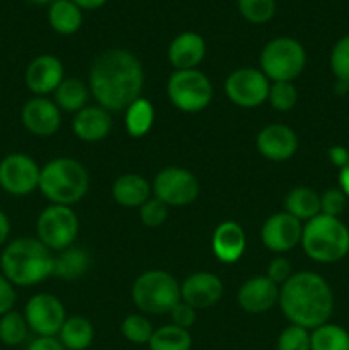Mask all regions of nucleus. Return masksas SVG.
I'll return each instance as SVG.
<instances>
[{
    "mask_svg": "<svg viewBox=\"0 0 349 350\" xmlns=\"http://www.w3.org/2000/svg\"><path fill=\"white\" fill-rule=\"evenodd\" d=\"M144 67L129 50L113 48L103 51L89 68V91L106 111H125L135 99L142 98Z\"/></svg>",
    "mask_w": 349,
    "mask_h": 350,
    "instance_id": "f257e3e1",
    "label": "nucleus"
},
{
    "mask_svg": "<svg viewBox=\"0 0 349 350\" xmlns=\"http://www.w3.org/2000/svg\"><path fill=\"white\" fill-rule=\"evenodd\" d=\"M281 311L291 325L315 330L328 323L334 311V293L322 275L315 272H296L281 286Z\"/></svg>",
    "mask_w": 349,
    "mask_h": 350,
    "instance_id": "f03ea898",
    "label": "nucleus"
},
{
    "mask_svg": "<svg viewBox=\"0 0 349 350\" xmlns=\"http://www.w3.org/2000/svg\"><path fill=\"white\" fill-rule=\"evenodd\" d=\"M0 272L17 287H33L53 275V255L38 238H17L0 255Z\"/></svg>",
    "mask_w": 349,
    "mask_h": 350,
    "instance_id": "7ed1b4c3",
    "label": "nucleus"
},
{
    "mask_svg": "<svg viewBox=\"0 0 349 350\" xmlns=\"http://www.w3.org/2000/svg\"><path fill=\"white\" fill-rule=\"evenodd\" d=\"M38 190L55 205L72 207L89 190L88 170L72 157H55L41 167Z\"/></svg>",
    "mask_w": 349,
    "mask_h": 350,
    "instance_id": "20e7f679",
    "label": "nucleus"
},
{
    "mask_svg": "<svg viewBox=\"0 0 349 350\" xmlns=\"http://www.w3.org/2000/svg\"><path fill=\"white\" fill-rule=\"evenodd\" d=\"M300 245L313 262L337 263L349 253V228L339 217L318 214L303 224Z\"/></svg>",
    "mask_w": 349,
    "mask_h": 350,
    "instance_id": "39448f33",
    "label": "nucleus"
},
{
    "mask_svg": "<svg viewBox=\"0 0 349 350\" xmlns=\"http://www.w3.org/2000/svg\"><path fill=\"white\" fill-rule=\"evenodd\" d=\"M132 301L137 310L147 314H170L181 301L180 284L164 270H147L132 286Z\"/></svg>",
    "mask_w": 349,
    "mask_h": 350,
    "instance_id": "423d86ee",
    "label": "nucleus"
},
{
    "mask_svg": "<svg viewBox=\"0 0 349 350\" xmlns=\"http://www.w3.org/2000/svg\"><path fill=\"white\" fill-rule=\"evenodd\" d=\"M307 65L303 44L289 36L270 40L260 53V70L272 82H293Z\"/></svg>",
    "mask_w": 349,
    "mask_h": 350,
    "instance_id": "0eeeda50",
    "label": "nucleus"
},
{
    "mask_svg": "<svg viewBox=\"0 0 349 350\" xmlns=\"http://www.w3.org/2000/svg\"><path fill=\"white\" fill-rule=\"evenodd\" d=\"M166 94L171 105L183 113L204 111L212 101L214 89L207 75L198 68L174 70L166 84Z\"/></svg>",
    "mask_w": 349,
    "mask_h": 350,
    "instance_id": "6e6552de",
    "label": "nucleus"
},
{
    "mask_svg": "<svg viewBox=\"0 0 349 350\" xmlns=\"http://www.w3.org/2000/svg\"><path fill=\"white\" fill-rule=\"evenodd\" d=\"M79 234V217L67 205H48L36 221V238L51 252L70 248Z\"/></svg>",
    "mask_w": 349,
    "mask_h": 350,
    "instance_id": "1a4fd4ad",
    "label": "nucleus"
},
{
    "mask_svg": "<svg viewBox=\"0 0 349 350\" xmlns=\"http://www.w3.org/2000/svg\"><path fill=\"white\" fill-rule=\"evenodd\" d=\"M153 193L168 207H187L197 200L201 185L195 174L185 167L168 166L154 176Z\"/></svg>",
    "mask_w": 349,
    "mask_h": 350,
    "instance_id": "9d476101",
    "label": "nucleus"
},
{
    "mask_svg": "<svg viewBox=\"0 0 349 350\" xmlns=\"http://www.w3.org/2000/svg\"><path fill=\"white\" fill-rule=\"evenodd\" d=\"M41 167L23 152L7 154L0 161V188L14 197H26L40 187Z\"/></svg>",
    "mask_w": 349,
    "mask_h": 350,
    "instance_id": "9b49d317",
    "label": "nucleus"
},
{
    "mask_svg": "<svg viewBox=\"0 0 349 350\" xmlns=\"http://www.w3.org/2000/svg\"><path fill=\"white\" fill-rule=\"evenodd\" d=\"M270 81L252 67H243L231 72L224 81V94L233 105L240 108H257L269 98Z\"/></svg>",
    "mask_w": 349,
    "mask_h": 350,
    "instance_id": "f8f14e48",
    "label": "nucleus"
},
{
    "mask_svg": "<svg viewBox=\"0 0 349 350\" xmlns=\"http://www.w3.org/2000/svg\"><path fill=\"white\" fill-rule=\"evenodd\" d=\"M23 314L29 330L38 337H57L62 325L67 320L64 303L48 293H38L29 297Z\"/></svg>",
    "mask_w": 349,
    "mask_h": 350,
    "instance_id": "ddd939ff",
    "label": "nucleus"
},
{
    "mask_svg": "<svg viewBox=\"0 0 349 350\" xmlns=\"http://www.w3.org/2000/svg\"><path fill=\"white\" fill-rule=\"evenodd\" d=\"M303 236V222L286 211L272 214L263 222L260 238L263 246L274 253H287L296 248Z\"/></svg>",
    "mask_w": 349,
    "mask_h": 350,
    "instance_id": "4468645a",
    "label": "nucleus"
},
{
    "mask_svg": "<svg viewBox=\"0 0 349 350\" xmlns=\"http://www.w3.org/2000/svg\"><path fill=\"white\" fill-rule=\"evenodd\" d=\"M24 129L36 137H51L62 125V111L47 96H34L21 109Z\"/></svg>",
    "mask_w": 349,
    "mask_h": 350,
    "instance_id": "2eb2a0df",
    "label": "nucleus"
},
{
    "mask_svg": "<svg viewBox=\"0 0 349 350\" xmlns=\"http://www.w3.org/2000/svg\"><path fill=\"white\" fill-rule=\"evenodd\" d=\"M255 144L257 150L266 159L283 163V161L291 159L298 152L300 140L291 126L283 125V123H272L260 130Z\"/></svg>",
    "mask_w": 349,
    "mask_h": 350,
    "instance_id": "dca6fc26",
    "label": "nucleus"
},
{
    "mask_svg": "<svg viewBox=\"0 0 349 350\" xmlns=\"http://www.w3.org/2000/svg\"><path fill=\"white\" fill-rule=\"evenodd\" d=\"M281 287L267 275L252 277L240 286L236 301L245 313L262 314L279 303Z\"/></svg>",
    "mask_w": 349,
    "mask_h": 350,
    "instance_id": "f3484780",
    "label": "nucleus"
},
{
    "mask_svg": "<svg viewBox=\"0 0 349 350\" xmlns=\"http://www.w3.org/2000/svg\"><path fill=\"white\" fill-rule=\"evenodd\" d=\"M64 65L55 55H38L29 62L24 74L26 88L36 96H47L55 92V89L64 81Z\"/></svg>",
    "mask_w": 349,
    "mask_h": 350,
    "instance_id": "a211bd4d",
    "label": "nucleus"
},
{
    "mask_svg": "<svg viewBox=\"0 0 349 350\" xmlns=\"http://www.w3.org/2000/svg\"><path fill=\"white\" fill-rule=\"evenodd\" d=\"M181 301L195 310H205L214 306L222 297L224 287L221 279L211 272H195L180 284Z\"/></svg>",
    "mask_w": 349,
    "mask_h": 350,
    "instance_id": "6ab92c4d",
    "label": "nucleus"
},
{
    "mask_svg": "<svg viewBox=\"0 0 349 350\" xmlns=\"http://www.w3.org/2000/svg\"><path fill=\"white\" fill-rule=\"evenodd\" d=\"M211 248L221 263H236L246 248V236L242 226L235 221H224L214 229Z\"/></svg>",
    "mask_w": 349,
    "mask_h": 350,
    "instance_id": "aec40b11",
    "label": "nucleus"
},
{
    "mask_svg": "<svg viewBox=\"0 0 349 350\" xmlns=\"http://www.w3.org/2000/svg\"><path fill=\"white\" fill-rule=\"evenodd\" d=\"M112 113L106 111L99 105L86 106L77 111L72 120V130L75 137L84 142H99L106 139L112 132Z\"/></svg>",
    "mask_w": 349,
    "mask_h": 350,
    "instance_id": "412c9836",
    "label": "nucleus"
},
{
    "mask_svg": "<svg viewBox=\"0 0 349 350\" xmlns=\"http://www.w3.org/2000/svg\"><path fill=\"white\" fill-rule=\"evenodd\" d=\"M205 57L204 38L194 31H185L173 38L168 48V60L174 70L197 68Z\"/></svg>",
    "mask_w": 349,
    "mask_h": 350,
    "instance_id": "4be33fe9",
    "label": "nucleus"
},
{
    "mask_svg": "<svg viewBox=\"0 0 349 350\" xmlns=\"http://www.w3.org/2000/svg\"><path fill=\"white\" fill-rule=\"evenodd\" d=\"M153 193V187L144 176L137 173H127L116 178L112 187V197L120 207L140 208Z\"/></svg>",
    "mask_w": 349,
    "mask_h": 350,
    "instance_id": "5701e85b",
    "label": "nucleus"
},
{
    "mask_svg": "<svg viewBox=\"0 0 349 350\" xmlns=\"http://www.w3.org/2000/svg\"><path fill=\"white\" fill-rule=\"evenodd\" d=\"M91 269V255L84 248H65L53 256V277L62 280L81 279Z\"/></svg>",
    "mask_w": 349,
    "mask_h": 350,
    "instance_id": "b1692460",
    "label": "nucleus"
},
{
    "mask_svg": "<svg viewBox=\"0 0 349 350\" xmlns=\"http://www.w3.org/2000/svg\"><path fill=\"white\" fill-rule=\"evenodd\" d=\"M284 211L298 221L308 222L320 214V193L310 187H294L284 198Z\"/></svg>",
    "mask_w": 349,
    "mask_h": 350,
    "instance_id": "393cba45",
    "label": "nucleus"
},
{
    "mask_svg": "<svg viewBox=\"0 0 349 350\" xmlns=\"http://www.w3.org/2000/svg\"><path fill=\"white\" fill-rule=\"evenodd\" d=\"M48 23L55 33L70 36L81 29L82 9H79L72 0H55L48 7Z\"/></svg>",
    "mask_w": 349,
    "mask_h": 350,
    "instance_id": "a878e982",
    "label": "nucleus"
},
{
    "mask_svg": "<svg viewBox=\"0 0 349 350\" xmlns=\"http://www.w3.org/2000/svg\"><path fill=\"white\" fill-rule=\"evenodd\" d=\"M57 337L67 350H86L94 340V327L84 317H67Z\"/></svg>",
    "mask_w": 349,
    "mask_h": 350,
    "instance_id": "bb28decb",
    "label": "nucleus"
},
{
    "mask_svg": "<svg viewBox=\"0 0 349 350\" xmlns=\"http://www.w3.org/2000/svg\"><path fill=\"white\" fill-rule=\"evenodd\" d=\"M91 91L82 81L75 77H65L55 89V105L65 113H77L88 106V99Z\"/></svg>",
    "mask_w": 349,
    "mask_h": 350,
    "instance_id": "cd10ccee",
    "label": "nucleus"
},
{
    "mask_svg": "<svg viewBox=\"0 0 349 350\" xmlns=\"http://www.w3.org/2000/svg\"><path fill=\"white\" fill-rule=\"evenodd\" d=\"M154 123V106L146 98H139L125 109V129L133 139L147 135Z\"/></svg>",
    "mask_w": 349,
    "mask_h": 350,
    "instance_id": "c85d7f7f",
    "label": "nucleus"
},
{
    "mask_svg": "<svg viewBox=\"0 0 349 350\" xmlns=\"http://www.w3.org/2000/svg\"><path fill=\"white\" fill-rule=\"evenodd\" d=\"M147 345H149V350H190L192 335L188 330L173 323L164 325L154 330Z\"/></svg>",
    "mask_w": 349,
    "mask_h": 350,
    "instance_id": "c756f323",
    "label": "nucleus"
},
{
    "mask_svg": "<svg viewBox=\"0 0 349 350\" xmlns=\"http://www.w3.org/2000/svg\"><path fill=\"white\" fill-rule=\"evenodd\" d=\"M311 350H349V332L341 325L325 323L310 332Z\"/></svg>",
    "mask_w": 349,
    "mask_h": 350,
    "instance_id": "7c9ffc66",
    "label": "nucleus"
},
{
    "mask_svg": "<svg viewBox=\"0 0 349 350\" xmlns=\"http://www.w3.org/2000/svg\"><path fill=\"white\" fill-rule=\"evenodd\" d=\"M29 327L23 313L12 310L0 317V342L7 347H17L26 342Z\"/></svg>",
    "mask_w": 349,
    "mask_h": 350,
    "instance_id": "2f4dec72",
    "label": "nucleus"
},
{
    "mask_svg": "<svg viewBox=\"0 0 349 350\" xmlns=\"http://www.w3.org/2000/svg\"><path fill=\"white\" fill-rule=\"evenodd\" d=\"M120 330H122V335L130 344L135 345L149 344L151 337L154 334V328L151 325V321L147 320V317L139 313L129 314V317L123 318Z\"/></svg>",
    "mask_w": 349,
    "mask_h": 350,
    "instance_id": "473e14b6",
    "label": "nucleus"
},
{
    "mask_svg": "<svg viewBox=\"0 0 349 350\" xmlns=\"http://www.w3.org/2000/svg\"><path fill=\"white\" fill-rule=\"evenodd\" d=\"M240 16L252 24H266L276 14V0H236Z\"/></svg>",
    "mask_w": 349,
    "mask_h": 350,
    "instance_id": "72a5a7b5",
    "label": "nucleus"
},
{
    "mask_svg": "<svg viewBox=\"0 0 349 350\" xmlns=\"http://www.w3.org/2000/svg\"><path fill=\"white\" fill-rule=\"evenodd\" d=\"M267 101L276 111H291L298 103V89L294 88L293 82H272Z\"/></svg>",
    "mask_w": 349,
    "mask_h": 350,
    "instance_id": "f704fd0d",
    "label": "nucleus"
},
{
    "mask_svg": "<svg viewBox=\"0 0 349 350\" xmlns=\"http://www.w3.org/2000/svg\"><path fill=\"white\" fill-rule=\"evenodd\" d=\"M331 70L335 81L349 84V34L335 41L331 51Z\"/></svg>",
    "mask_w": 349,
    "mask_h": 350,
    "instance_id": "c9c22d12",
    "label": "nucleus"
},
{
    "mask_svg": "<svg viewBox=\"0 0 349 350\" xmlns=\"http://www.w3.org/2000/svg\"><path fill=\"white\" fill-rule=\"evenodd\" d=\"M277 350H311L310 330L289 325L277 337Z\"/></svg>",
    "mask_w": 349,
    "mask_h": 350,
    "instance_id": "e433bc0d",
    "label": "nucleus"
},
{
    "mask_svg": "<svg viewBox=\"0 0 349 350\" xmlns=\"http://www.w3.org/2000/svg\"><path fill=\"white\" fill-rule=\"evenodd\" d=\"M139 215L144 226H147V228H159L168 219V205L157 200L156 197H153L139 208Z\"/></svg>",
    "mask_w": 349,
    "mask_h": 350,
    "instance_id": "4c0bfd02",
    "label": "nucleus"
},
{
    "mask_svg": "<svg viewBox=\"0 0 349 350\" xmlns=\"http://www.w3.org/2000/svg\"><path fill=\"white\" fill-rule=\"evenodd\" d=\"M349 198L346 197L341 188H328L320 195V214L331 215V217H341L346 211Z\"/></svg>",
    "mask_w": 349,
    "mask_h": 350,
    "instance_id": "58836bf2",
    "label": "nucleus"
},
{
    "mask_svg": "<svg viewBox=\"0 0 349 350\" xmlns=\"http://www.w3.org/2000/svg\"><path fill=\"white\" fill-rule=\"evenodd\" d=\"M170 317H171V323L177 325V327L185 328V330H190V327H194L195 320H197V310L192 308L190 304L180 303L174 304L173 310L170 311Z\"/></svg>",
    "mask_w": 349,
    "mask_h": 350,
    "instance_id": "ea45409f",
    "label": "nucleus"
},
{
    "mask_svg": "<svg viewBox=\"0 0 349 350\" xmlns=\"http://www.w3.org/2000/svg\"><path fill=\"white\" fill-rule=\"evenodd\" d=\"M293 275V267L291 262L284 256H276L274 260H270V263L267 265V277H269L272 282H276L277 286H283L286 280H289V277Z\"/></svg>",
    "mask_w": 349,
    "mask_h": 350,
    "instance_id": "a19ab883",
    "label": "nucleus"
},
{
    "mask_svg": "<svg viewBox=\"0 0 349 350\" xmlns=\"http://www.w3.org/2000/svg\"><path fill=\"white\" fill-rule=\"evenodd\" d=\"M17 301L16 286L0 272V317L14 310V304Z\"/></svg>",
    "mask_w": 349,
    "mask_h": 350,
    "instance_id": "79ce46f5",
    "label": "nucleus"
},
{
    "mask_svg": "<svg viewBox=\"0 0 349 350\" xmlns=\"http://www.w3.org/2000/svg\"><path fill=\"white\" fill-rule=\"evenodd\" d=\"M26 350H67L57 337H36Z\"/></svg>",
    "mask_w": 349,
    "mask_h": 350,
    "instance_id": "37998d69",
    "label": "nucleus"
},
{
    "mask_svg": "<svg viewBox=\"0 0 349 350\" xmlns=\"http://www.w3.org/2000/svg\"><path fill=\"white\" fill-rule=\"evenodd\" d=\"M327 154H328V161H331L335 167H339V170L344 167L346 164L349 163V150L346 149L344 146H332Z\"/></svg>",
    "mask_w": 349,
    "mask_h": 350,
    "instance_id": "c03bdc74",
    "label": "nucleus"
},
{
    "mask_svg": "<svg viewBox=\"0 0 349 350\" xmlns=\"http://www.w3.org/2000/svg\"><path fill=\"white\" fill-rule=\"evenodd\" d=\"M10 236V221L3 211H0V248L7 245V239Z\"/></svg>",
    "mask_w": 349,
    "mask_h": 350,
    "instance_id": "a18cd8bd",
    "label": "nucleus"
},
{
    "mask_svg": "<svg viewBox=\"0 0 349 350\" xmlns=\"http://www.w3.org/2000/svg\"><path fill=\"white\" fill-rule=\"evenodd\" d=\"M72 2L82 10H96V9H101L108 0H72Z\"/></svg>",
    "mask_w": 349,
    "mask_h": 350,
    "instance_id": "49530a36",
    "label": "nucleus"
},
{
    "mask_svg": "<svg viewBox=\"0 0 349 350\" xmlns=\"http://www.w3.org/2000/svg\"><path fill=\"white\" fill-rule=\"evenodd\" d=\"M339 188L344 191L346 197L349 198V163L339 170Z\"/></svg>",
    "mask_w": 349,
    "mask_h": 350,
    "instance_id": "de8ad7c7",
    "label": "nucleus"
},
{
    "mask_svg": "<svg viewBox=\"0 0 349 350\" xmlns=\"http://www.w3.org/2000/svg\"><path fill=\"white\" fill-rule=\"evenodd\" d=\"M348 91H349V84H346V82H342V81H335V84H334L335 94L346 96V94H348Z\"/></svg>",
    "mask_w": 349,
    "mask_h": 350,
    "instance_id": "09e8293b",
    "label": "nucleus"
},
{
    "mask_svg": "<svg viewBox=\"0 0 349 350\" xmlns=\"http://www.w3.org/2000/svg\"><path fill=\"white\" fill-rule=\"evenodd\" d=\"M26 2L36 3V5H50V3L55 2V0H26Z\"/></svg>",
    "mask_w": 349,
    "mask_h": 350,
    "instance_id": "8fccbe9b",
    "label": "nucleus"
}]
</instances>
